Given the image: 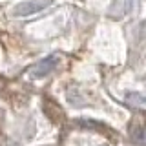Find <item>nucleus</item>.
I'll return each instance as SVG.
<instances>
[{
    "label": "nucleus",
    "mask_w": 146,
    "mask_h": 146,
    "mask_svg": "<svg viewBox=\"0 0 146 146\" xmlns=\"http://www.w3.org/2000/svg\"><path fill=\"white\" fill-rule=\"evenodd\" d=\"M51 2L53 0H26V2L15 6L13 15L15 17H29L33 13H38L42 9H46L48 6H51Z\"/></svg>",
    "instance_id": "nucleus-1"
},
{
    "label": "nucleus",
    "mask_w": 146,
    "mask_h": 146,
    "mask_svg": "<svg viewBox=\"0 0 146 146\" xmlns=\"http://www.w3.org/2000/svg\"><path fill=\"white\" fill-rule=\"evenodd\" d=\"M131 6H133V0H113L110 6V15L113 18H121L131 11Z\"/></svg>",
    "instance_id": "nucleus-3"
},
{
    "label": "nucleus",
    "mask_w": 146,
    "mask_h": 146,
    "mask_svg": "<svg viewBox=\"0 0 146 146\" xmlns=\"http://www.w3.org/2000/svg\"><path fill=\"white\" fill-rule=\"evenodd\" d=\"M126 99H128V100H135V102H131V104L146 106V97H143V95H139V93H128V95H126Z\"/></svg>",
    "instance_id": "nucleus-4"
},
{
    "label": "nucleus",
    "mask_w": 146,
    "mask_h": 146,
    "mask_svg": "<svg viewBox=\"0 0 146 146\" xmlns=\"http://www.w3.org/2000/svg\"><path fill=\"white\" fill-rule=\"evenodd\" d=\"M57 62H58L57 57H46V58H42V60L31 70V77H35V79H38V77H46L48 73H51L55 70Z\"/></svg>",
    "instance_id": "nucleus-2"
}]
</instances>
